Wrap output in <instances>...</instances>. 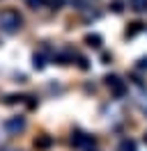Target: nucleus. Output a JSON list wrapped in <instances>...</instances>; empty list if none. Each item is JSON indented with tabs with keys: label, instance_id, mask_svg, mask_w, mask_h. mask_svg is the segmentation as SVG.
<instances>
[{
	"label": "nucleus",
	"instance_id": "1",
	"mask_svg": "<svg viewBox=\"0 0 147 151\" xmlns=\"http://www.w3.org/2000/svg\"><path fill=\"white\" fill-rule=\"evenodd\" d=\"M21 16H18L16 12H2L0 14V28L5 30V32H16L21 28Z\"/></svg>",
	"mask_w": 147,
	"mask_h": 151
},
{
	"label": "nucleus",
	"instance_id": "2",
	"mask_svg": "<svg viewBox=\"0 0 147 151\" xmlns=\"http://www.w3.org/2000/svg\"><path fill=\"white\" fill-rule=\"evenodd\" d=\"M106 85L115 92V96H124V92H127V85L119 80L117 76H108V78H106Z\"/></svg>",
	"mask_w": 147,
	"mask_h": 151
},
{
	"label": "nucleus",
	"instance_id": "3",
	"mask_svg": "<svg viewBox=\"0 0 147 151\" xmlns=\"http://www.w3.org/2000/svg\"><path fill=\"white\" fill-rule=\"evenodd\" d=\"M5 128H7V133H21L25 128V119L23 117H12V119L5 122Z\"/></svg>",
	"mask_w": 147,
	"mask_h": 151
},
{
	"label": "nucleus",
	"instance_id": "4",
	"mask_svg": "<svg viewBox=\"0 0 147 151\" xmlns=\"http://www.w3.org/2000/svg\"><path fill=\"white\" fill-rule=\"evenodd\" d=\"M90 142H94V140H92L90 135L81 133V131H76L71 135V144H74V147H85V144H90Z\"/></svg>",
	"mask_w": 147,
	"mask_h": 151
},
{
	"label": "nucleus",
	"instance_id": "5",
	"mask_svg": "<svg viewBox=\"0 0 147 151\" xmlns=\"http://www.w3.org/2000/svg\"><path fill=\"white\" fill-rule=\"evenodd\" d=\"M51 144H53V137H51V135H39V137L35 140V147H37L39 151L51 149Z\"/></svg>",
	"mask_w": 147,
	"mask_h": 151
},
{
	"label": "nucleus",
	"instance_id": "6",
	"mask_svg": "<svg viewBox=\"0 0 147 151\" xmlns=\"http://www.w3.org/2000/svg\"><path fill=\"white\" fill-rule=\"evenodd\" d=\"M85 44H87L90 48H101L103 39H101L99 35H87V37H85Z\"/></svg>",
	"mask_w": 147,
	"mask_h": 151
},
{
	"label": "nucleus",
	"instance_id": "7",
	"mask_svg": "<svg viewBox=\"0 0 147 151\" xmlns=\"http://www.w3.org/2000/svg\"><path fill=\"white\" fill-rule=\"evenodd\" d=\"M145 30V23H140V21H136V23H131V28L127 30V37H136L138 32H143Z\"/></svg>",
	"mask_w": 147,
	"mask_h": 151
},
{
	"label": "nucleus",
	"instance_id": "8",
	"mask_svg": "<svg viewBox=\"0 0 147 151\" xmlns=\"http://www.w3.org/2000/svg\"><path fill=\"white\" fill-rule=\"evenodd\" d=\"M129 2H131V9H136V12L147 9V0H129Z\"/></svg>",
	"mask_w": 147,
	"mask_h": 151
},
{
	"label": "nucleus",
	"instance_id": "9",
	"mask_svg": "<svg viewBox=\"0 0 147 151\" xmlns=\"http://www.w3.org/2000/svg\"><path fill=\"white\" fill-rule=\"evenodd\" d=\"M53 60L57 62V64H69V53H57Z\"/></svg>",
	"mask_w": 147,
	"mask_h": 151
},
{
	"label": "nucleus",
	"instance_id": "10",
	"mask_svg": "<svg viewBox=\"0 0 147 151\" xmlns=\"http://www.w3.org/2000/svg\"><path fill=\"white\" fill-rule=\"evenodd\" d=\"M119 151H136V144H133V142H122V147H119Z\"/></svg>",
	"mask_w": 147,
	"mask_h": 151
},
{
	"label": "nucleus",
	"instance_id": "11",
	"mask_svg": "<svg viewBox=\"0 0 147 151\" xmlns=\"http://www.w3.org/2000/svg\"><path fill=\"white\" fill-rule=\"evenodd\" d=\"M44 55H35V69H44Z\"/></svg>",
	"mask_w": 147,
	"mask_h": 151
},
{
	"label": "nucleus",
	"instance_id": "12",
	"mask_svg": "<svg viewBox=\"0 0 147 151\" xmlns=\"http://www.w3.org/2000/svg\"><path fill=\"white\" fill-rule=\"evenodd\" d=\"M138 69H140V71H147V57H143V60H138Z\"/></svg>",
	"mask_w": 147,
	"mask_h": 151
},
{
	"label": "nucleus",
	"instance_id": "13",
	"mask_svg": "<svg viewBox=\"0 0 147 151\" xmlns=\"http://www.w3.org/2000/svg\"><path fill=\"white\" fill-rule=\"evenodd\" d=\"M110 7H113V12H117V14H119V12H122V9H124V7H122V2H113Z\"/></svg>",
	"mask_w": 147,
	"mask_h": 151
},
{
	"label": "nucleus",
	"instance_id": "14",
	"mask_svg": "<svg viewBox=\"0 0 147 151\" xmlns=\"http://www.w3.org/2000/svg\"><path fill=\"white\" fill-rule=\"evenodd\" d=\"M78 66H81V69H87V60H85V57H78Z\"/></svg>",
	"mask_w": 147,
	"mask_h": 151
},
{
	"label": "nucleus",
	"instance_id": "15",
	"mask_svg": "<svg viewBox=\"0 0 147 151\" xmlns=\"http://www.w3.org/2000/svg\"><path fill=\"white\" fill-rule=\"evenodd\" d=\"M145 142H147V137H145Z\"/></svg>",
	"mask_w": 147,
	"mask_h": 151
}]
</instances>
